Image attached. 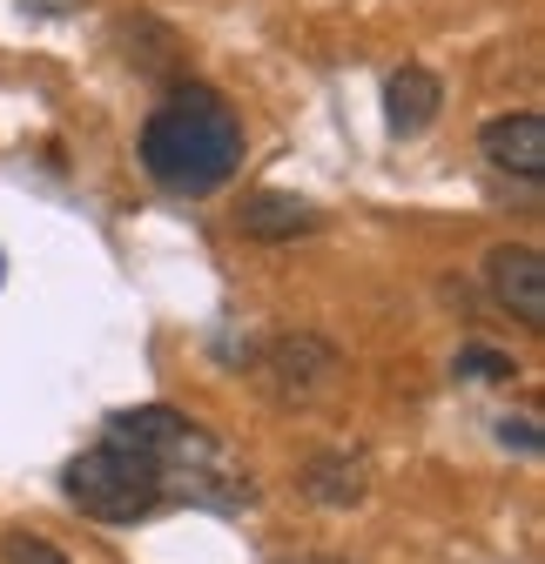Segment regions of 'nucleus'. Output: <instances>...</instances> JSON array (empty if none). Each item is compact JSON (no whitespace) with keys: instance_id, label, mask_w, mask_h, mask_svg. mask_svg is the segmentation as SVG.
Segmentation results:
<instances>
[{"instance_id":"obj_6","label":"nucleus","mask_w":545,"mask_h":564,"mask_svg":"<svg viewBox=\"0 0 545 564\" xmlns=\"http://www.w3.org/2000/svg\"><path fill=\"white\" fill-rule=\"evenodd\" d=\"M317 202H303V195H284V188H263V195H249L243 208H236V229L249 236V242H297V236H317Z\"/></svg>"},{"instance_id":"obj_1","label":"nucleus","mask_w":545,"mask_h":564,"mask_svg":"<svg viewBox=\"0 0 545 564\" xmlns=\"http://www.w3.org/2000/svg\"><path fill=\"white\" fill-rule=\"evenodd\" d=\"M243 162V121L216 88H175L149 121H142V169L169 195H216Z\"/></svg>"},{"instance_id":"obj_8","label":"nucleus","mask_w":545,"mask_h":564,"mask_svg":"<svg viewBox=\"0 0 545 564\" xmlns=\"http://www.w3.org/2000/svg\"><path fill=\"white\" fill-rule=\"evenodd\" d=\"M445 108V82L431 75V67H397V75L384 82V121L391 134H425Z\"/></svg>"},{"instance_id":"obj_3","label":"nucleus","mask_w":545,"mask_h":564,"mask_svg":"<svg viewBox=\"0 0 545 564\" xmlns=\"http://www.w3.org/2000/svg\"><path fill=\"white\" fill-rule=\"evenodd\" d=\"M330 383H336V349H330L323 336L297 329V336H277V343L263 349V390L277 397V403L303 410V403H317Z\"/></svg>"},{"instance_id":"obj_5","label":"nucleus","mask_w":545,"mask_h":564,"mask_svg":"<svg viewBox=\"0 0 545 564\" xmlns=\"http://www.w3.org/2000/svg\"><path fill=\"white\" fill-rule=\"evenodd\" d=\"M479 149L492 169L519 175V182H545V115L538 108H519V115H492L479 128Z\"/></svg>"},{"instance_id":"obj_9","label":"nucleus","mask_w":545,"mask_h":564,"mask_svg":"<svg viewBox=\"0 0 545 564\" xmlns=\"http://www.w3.org/2000/svg\"><path fill=\"white\" fill-rule=\"evenodd\" d=\"M464 383H505L519 364L505 357V349H485V343H471V349H458V364H451Z\"/></svg>"},{"instance_id":"obj_7","label":"nucleus","mask_w":545,"mask_h":564,"mask_svg":"<svg viewBox=\"0 0 545 564\" xmlns=\"http://www.w3.org/2000/svg\"><path fill=\"white\" fill-rule=\"evenodd\" d=\"M297 484H303L310 505L351 511V505H364V490H371V464L357 451H317V457H303V477Z\"/></svg>"},{"instance_id":"obj_11","label":"nucleus","mask_w":545,"mask_h":564,"mask_svg":"<svg viewBox=\"0 0 545 564\" xmlns=\"http://www.w3.org/2000/svg\"><path fill=\"white\" fill-rule=\"evenodd\" d=\"M499 444H505V451L538 457V431H532V416H499Z\"/></svg>"},{"instance_id":"obj_12","label":"nucleus","mask_w":545,"mask_h":564,"mask_svg":"<svg viewBox=\"0 0 545 564\" xmlns=\"http://www.w3.org/2000/svg\"><path fill=\"white\" fill-rule=\"evenodd\" d=\"M269 564H344V557H317V551H290V557H269Z\"/></svg>"},{"instance_id":"obj_10","label":"nucleus","mask_w":545,"mask_h":564,"mask_svg":"<svg viewBox=\"0 0 545 564\" xmlns=\"http://www.w3.org/2000/svg\"><path fill=\"white\" fill-rule=\"evenodd\" d=\"M0 564H67L47 538H34V531H8L0 538Z\"/></svg>"},{"instance_id":"obj_2","label":"nucleus","mask_w":545,"mask_h":564,"mask_svg":"<svg viewBox=\"0 0 545 564\" xmlns=\"http://www.w3.org/2000/svg\"><path fill=\"white\" fill-rule=\"evenodd\" d=\"M61 490H67V505H75L82 518L135 524V518H149V511L162 505L169 477H162L149 457L121 451V444H95V451H82L75 464L61 470Z\"/></svg>"},{"instance_id":"obj_4","label":"nucleus","mask_w":545,"mask_h":564,"mask_svg":"<svg viewBox=\"0 0 545 564\" xmlns=\"http://www.w3.org/2000/svg\"><path fill=\"white\" fill-rule=\"evenodd\" d=\"M485 282H492L499 310H512L525 329H545V256L532 242H499L485 256Z\"/></svg>"}]
</instances>
